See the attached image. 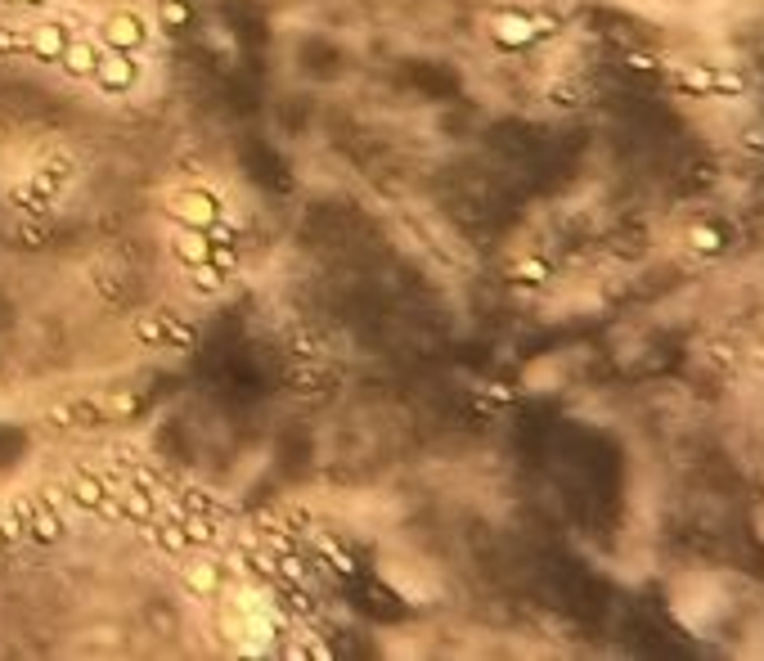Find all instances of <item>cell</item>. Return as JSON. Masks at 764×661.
Instances as JSON below:
<instances>
[{"mask_svg": "<svg viewBox=\"0 0 764 661\" xmlns=\"http://www.w3.org/2000/svg\"><path fill=\"white\" fill-rule=\"evenodd\" d=\"M180 257H189V261H203V257H207L203 239H198V234H185V239H180Z\"/></svg>", "mask_w": 764, "mask_h": 661, "instance_id": "9c48e42d", "label": "cell"}, {"mask_svg": "<svg viewBox=\"0 0 764 661\" xmlns=\"http://www.w3.org/2000/svg\"><path fill=\"white\" fill-rule=\"evenodd\" d=\"M104 414H109V405H100V401H73V405L50 410L46 423L50 428H95V423H104Z\"/></svg>", "mask_w": 764, "mask_h": 661, "instance_id": "6da1fadb", "label": "cell"}, {"mask_svg": "<svg viewBox=\"0 0 764 661\" xmlns=\"http://www.w3.org/2000/svg\"><path fill=\"white\" fill-rule=\"evenodd\" d=\"M162 324H167L162 315H158V319H149V315H144V319L135 324V338H140V343H149V347H167V334H162Z\"/></svg>", "mask_w": 764, "mask_h": 661, "instance_id": "5b68a950", "label": "cell"}, {"mask_svg": "<svg viewBox=\"0 0 764 661\" xmlns=\"http://www.w3.org/2000/svg\"><path fill=\"white\" fill-rule=\"evenodd\" d=\"M189 585H194L198 598H212L216 594V567H207V562L203 567H189Z\"/></svg>", "mask_w": 764, "mask_h": 661, "instance_id": "8992f818", "label": "cell"}, {"mask_svg": "<svg viewBox=\"0 0 764 661\" xmlns=\"http://www.w3.org/2000/svg\"><path fill=\"white\" fill-rule=\"evenodd\" d=\"M221 279H225V274H221V270H212V265H198V270L189 274V283H194L198 292H216V288H221Z\"/></svg>", "mask_w": 764, "mask_h": 661, "instance_id": "ba28073f", "label": "cell"}, {"mask_svg": "<svg viewBox=\"0 0 764 661\" xmlns=\"http://www.w3.org/2000/svg\"><path fill=\"white\" fill-rule=\"evenodd\" d=\"M100 59H104V46H100L95 37H77V41H68V50H64V68H68L73 77H95Z\"/></svg>", "mask_w": 764, "mask_h": 661, "instance_id": "7a4b0ae2", "label": "cell"}, {"mask_svg": "<svg viewBox=\"0 0 764 661\" xmlns=\"http://www.w3.org/2000/svg\"><path fill=\"white\" fill-rule=\"evenodd\" d=\"M95 77H100V86H109V91H126L131 82H135V64L126 59V55H104L100 59V68H95Z\"/></svg>", "mask_w": 764, "mask_h": 661, "instance_id": "3957f363", "label": "cell"}, {"mask_svg": "<svg viewBox=\"0 0 764 661\" xmlns=\"http://www.w3.org/2000/svg\"><path fill=\"white\" fill-rule=\"evenodd\" d=\"M109 41H113L117 50H135V46L144 41V23H140L135 14H117V19H109Z\"/></svg>", "mask_w": 764, "mask_h": 661, "instance_id": "277c9868", "label": "cell"}, {"mask_svg": "<svg viewBox=\"0 0 764 661\" xmlns=\"http://www.w3.org/2000/svg\"><path fill=\"white\" fill-rule=\"evenodd\" d=\"M162 23H167L171 32H180V28L189 23V5H185V0H162Z\"/></svg>", "mask_w": 764, "mask_h": 661, "instance_id": "52a82bcc", "label": "cell"}]
</instances>
